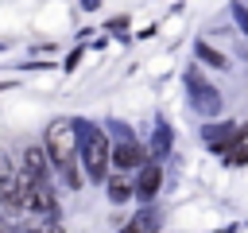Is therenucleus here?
<instances>
[{
	"instance_id": "f257e3e1",
	"label": "nucleus",
	"mask_w": 248,
	"mask_h": 233,
	"mask_svg": "<svg viewBox=\"0 0 248 233\" xmlns=\"http://www.w3.org/2000/svg\"><path fill=\"white\" fill-rule=\"evenodd\" d=\"M43 148H46V155H50L54 171L66 179V186H70V190H81V183H85V171H81L78 124H74V120H66V116L50 120V124H46V136H43Z\"/></svg>"
},
{
	"instance_id": "f03ea898",
	"label": "nucleus",
	"mask_w": 248,
	"mask_h": 233,
	"mask_svg": "<svg viewBox=\"0 0 248 233\" xmlns=\"http://www.w3.org/2000/svg\"><path fill=\"white\" fill-rule=\"evenodd\" d=\"M50 155L43 144H31L23 148V159H19V171H23V186H27V210H39V214H54V183H50Z\"/></svg>"
},
{
	"instance_id": "7ed1b4c3",
	"label": "nucleus",
	"mask_w": 248,
	"mask_h": 233,
	"mask_svg": "<svg viewBox=\"0 0 248 233\" xmlns=\"http://www.w3.org/2000/svg\"><path fill=\"white\" fill-rule=\"evenodd\" d=\"M78 148H81V167H85V179L108 183V167H112V144H108V136H105L97 124L78 120Z\"/></svg>"
},
{
	"instance_id": "20e7f679",
	"label": "nucleus",
	"mask_w": 248,
	"mask_h": 233,
	"mask_svg": "<svg viewBox=\"0 0 248 233\" xmlns=\"http://www.w3.org/2000/svg\"><path fill=\"white\" fill-rule=\"evenodd\" d=\"M0 206H4L8 214H23V210H27L23 171L8 159V151H0Z\"/></svg>"
},
{
	"instance_id": "39448f33",
	"label": "nucleus",
	"mask_w": 248,
	"mask_h": 233,
	"mask_svg": "<svg viewBox=\"0 0 248 233\" xmlns=\"http://www.w3.org/2000/svg\"><path fill=\"white\" fill-rule=\"evenodd\" d=\"M159 183H163V167L159 163H143L140 167V179H136V198L140 202H151L155 190H159Z\"/></svg>"
},
{
	"instance_id": "423d86ee",
	"label": "nucleus",
	"mask_w": 248,
	"mask_h": 233,
	"mask_svg": "<svg viewBox=\"0 0 248 233\" xmlns=\"http://www.w3.org/2000/svg\"><path fill=\"white\" fill-rule=\"evenodd\" d=\"M140 159H143V151H140V144H132V140H124V144H116V148H112V167H116L120 175H124V171L143 167Z\"/></svg>"
},
{
	"instance_id": "0eeeda50",
	"label": "nucleus",
	"mask_w": 248,
	"mask_h": 233,
	"mask_svg": "<svg viewBox=\"0 0 248 233\" xmlns=\"http://www.w3.org/2000/svg\"><path fill=\"white\" fill-rule=\"evenodd\" d=\"M155 225H159V221H155V214H136V217L128 221V229H124V233H155Z\"/></svg>"
},
{
	"instance_id": "6e6552de",
	"label": "nucleus",
	"mask_w": 248,
	"mask_h": 233,
	"mask_svg": "<svg viewBox=\"0 0 248 233\" xmlns=\"http://www.w3.org/2000/svg\"><path fill=\"white\" fill-rule=\"evenodd\" d=\"M194 50H198V58H202V62H209V66H225V62H229L221 50H213V47H205V43H198Z\"/></svg>"
},
{
	"instance_id": "1a4fd4ad",
	"label": "nucleus",
	"mask_w": 248,
	"mask_h": 233,
	"mask_svg": "<svg viewBox=\"0 0 248 233\" xmlns=\"http://www.w3.org/2000/svg\"><path fill=\"white\" fill-rule=\"evenodd\" d=\"M105 190H108V198H112V202H128V194H132L124 179H108V183H105Z\"/></svg>"
},
{
	"instance_id": "9d476101",
	"label": "nucleus",
	"mask_w": 248,
	"mask_h": 233,
	"mask_svg": "<svg viewBox=\"0 0 248 233\" xmlns=\"http://www.w3.org/2000/svg\"><path fill=\"white\" fill-rule=\"evenodd\" d=\"M232 16H236V23L248 31V12H244V8H232Z\"/></svg>"
},
{
	"instance_id": "9b49d317",
	"label": "nucleus",
	"mask_w": 248,
	"mask_h": 233,
	"mask_svg": "<svg viewBox=\"0 0 248 233\" xmlns=\"http://www.w3.org/2000/svg\"><path fill=\"white\" fill-rule=\"evenodd\" d=\"M43 233H62V225H54V221H50V225H46Z\"/></svg>"
}]
</instances>
